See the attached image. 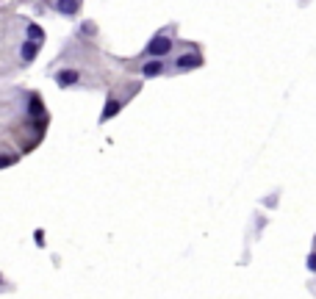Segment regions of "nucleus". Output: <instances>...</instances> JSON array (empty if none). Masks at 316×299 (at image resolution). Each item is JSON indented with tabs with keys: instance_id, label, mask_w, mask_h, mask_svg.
I'll use <instances>...</instances> for the list:
<instances>
[{
	"instance_id": "obj_3",
	"label": "nucleus",
	"mask_w": 316,
	"mask_h": 299,
	"mask_svg": "<svg viewBox=\"0 0 316 299\" xmlns=\"http://www.w3.org/2000/svg\"><path fill=\"white\" fill-rule=\"evenodd\" d=\"M164 72V61H147V64H144L142 67V75H144V78H155V75H161Z\"/></svg>"
},
{
	"instance_id": "obj_5",
	"label": "nucleus",
	"mask_w": 316,
	"mask_h": 299,
	"mask_svg": "<svg viewBox=\"0 0 316 299\" xmlns=\"http://www.w3.org/2000/svg\"><path fill=\"white\" fill-rule=\"evenodd\" d=\"M78 78H81V75L75 72V70H64V72H58V78H56V80H58V86H72Z\"/></svg>"
},
{
	"instance_id": "obj_1",
	"label": "nucleus",
	"mask_w": 316,
	"mask_h": 299,
	"mask_svg": "<svg viewBox=\"0 0 316 299\" xmlns=\"http://www.w3.org/2000/svg\"><path fill=\"white\" fill-rule=\"evenodd\" d=\"M169 50H172V39L169 36H153L150 39V45H147V56H153V58H161V56H169Z\"/></svg>"
},
{
	"instance_id": "obj_8",
	"label": "nucleus",
	"mask_w": 316,
	"mask_h": 299,
	"mask_svg": "<svg viewBox=\"0 0 316 299\" xmlns=\"http://www.w3.org/2000/svg\"><path fill=\"white\" fill-rule=\"evenodd\" d=\"M308 269H311V271H316V255H311V258H308Z\"/></svg>"
},
{
	"instance_id": "obj_2",
	"label": "nucleus",
	"mask_w": 316,
	"mask_h": 299,
	"mask_svg": "<svg viewBox=\"0 0 316 299\" xmlns=\"http://www.w3.org/2000/svg\"><path fill=\"white\" fill-rule=\"evenodd\" d=\"M197 67H203L200 53H183V56H177V61H175L177 72H189V70H197Z\"/></svg>"
},
{
	"instance_id": "obj_6",
	"label": "nucleus",
	"mask_w": 316,
	"mask_h": 299,
	"mask_svg": "<svg viewBox=\"0 0 316 299\" xmlns=\"http://www.w3.org/2000/svg\"><path fill=\"white\" fill-rule=\"evenodd\" d=\"M36 50H39V42H25L23 45V61H25V64L36 56Z\"/></svg>"
},
{
	"instance_id": "obj_7",
	"label": "nucleus",
	"mask_w": 316,
	"mask_h": 299,
	"mask_svg": "<svg viewBox=\"0 0 316 299\" xmlns=\"http://www.w3.org/2000/svg\"><path fill=\"white\" fill-rule=\"evenodd\" d=\"M116 111H120V103H116V100H108V108L103 111V122H106L108 117H114Z\"/></svg>"
},
{
	"instance_id": "obj_4",
	"label": "nucleus",
	"mask_w": 316,
	"mask_h": 299,
	"mask_svg": "<svg viewBox=\"0 0 316 299\" xmlns=\"http://www.w3.org/2000/svg\"><path fill=\"white\" fill-rule=\"evenodd\" d=\"M56 9L61 14L72 17V14H78V0H56Z\"/></svg>"
}]
</instances>
